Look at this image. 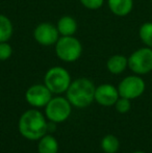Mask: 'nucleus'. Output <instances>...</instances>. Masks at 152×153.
<instances>
[{
	"label": "nucleus",
	"instance_id": "obj_1",
	"mask_svg": "<svg viewBox=\"0 0 152 153\" xmlns=\"http://www.w3.org/2000/svg\"><path fill=\"white\" fill-rule=\"evenodd\" d=\"M19 130L27 140L37 141L46 134L48 124L40 111L29 109L21 116L19 121Z\"/></svg>",
	"mask_w": 152,
	"mask_h": 153
},
{
	"label": "nucleus",
	"instance_id": "obj_21",
	"mask_svg": "<svg viewBox=\"0 0 152 153\" xmlns=\"http://www.w3.org/2000/svg\"><path fill=\"white\" fill-rule=\"evenodd\" d=\"M134 153H144V152H141V151H138V152H134Z\"/></svg>",
	"mask_w": 152,
	"mask_h": 153
},
{
	"label": "nucleus",
	"instance_id": "obj_7",
	"mask_svg": "<svg viewBox=\"0 0 152 153\" xmlns=\"http://www.w3.org/2000/svg\"><path fill=\"white\" fill-rule=\"evenodd\" d=\"M145 91V82L139 76H128L120 82L118 87L119 95L123 98L134 99L140 97Z\"/></svg>",
	"mask_w": 152,
	"mask_h": 153
},
{
	"label": "nucleus",
	"instance_id": "obj_3",
	"mask_svg": "<svg viewBox=\"0 0 152 153\" xmlns=\"http://www.w3.org/2000/svg\"><path fill=\"white\" fill-rule=\"evenodd\" d=\"M55 53L63 62H75L81 56L82 45L80 41L73 36H62L55 44Z\"/></svg>",
	"mask_w": 152,
	"mask_h": 153
},
{
	"label": "nucleus",
	"instance_id": "obj_2",
	"mask_svg": "<svg viewBox=\"0 0 152 153\" xmlns=\"http://www.w3.org/2000/svg\"><path fill=\"white\" fill-rule=\"evenodd\" d=\"M95 85L87 78H78L67 90V98L75 107H87L95 100Z\"/></svg>",
	"mask_w": 152,
	"mask_h": 153
},
{
	"label": "nucleus",
	"instance_id": "obj_20",
	"mask_svg": "<svg viewBox=\"0 0 152 153\" xmlns=\"http://www.w3.org/2000/svg\"><path fill=\"white\" fill-rule=\"evenodd\" d=\"M80 3L87 10H98L104 3V0H80Z\"/></svg>",
	"mask_w": 152,
	"mask_h": 153
},
{
	"label": "nucleus",
	"instance_id": "obj_6",
	"mask_svg": "<svg viewBox=\"0 0 152 153\" xmlns=\"http://www.w3.org/2000/svg\"><path fill=\"white\" fill-rule=\"evenodd\" d=\"M71 114V103L63 97L51 98L46 105V116L51 122L61 123L69 118Z\"/></svg>",
	"mask_w": 152,
	"mask_h": 153
},
{
	"label": "nucleus",
	"instance_id": "obj_18",
	"mask_svg": "<svg viewBox=\"0 0 152 153\" xmlns=\"http://www.w3.org/2000/svg\"><path fill=\"white\" fill-rule=\"evenodd\" d=\"M13 54V48L7 42L0 43V61H7Z\"/></svg>",
	"mask_w": 152,
	"mask_h": 153
},
{
	"label": "nucleus",
	"instance_id": "obj_12",
	"mask_svg": "<svg viewBox=\"0 0 152 153\" xmlns=\"http://www.w3.org/2000/svg\"><path fill=\"white\" fill-rule=\"evenodd\" d=\"M57 30L62 36H73L77 30V22L71 16H63L57 22Z\"/></svg>",
	"mask_w": 152,
	"mask_h": 153
},
{
	"label": "nucleus",
	"instance_id": "obj_17",
	"mask_svg": "<svg viewBox=\"0 0 152 153\" xmlns=\"http://www.w3.org/2000/svg\"><path fill=\"white\" fill-rule=\"evenodd\" d=\"M139 34L142 42L147 47L152 48V22H146L141 25Z\"/></svg>",
	"mask_w": 152,
	"mask_h": 153
},
{
	"label": "nucleus",
	"instance_id": "obj_15",
	"mask_svg": "<svg viewBox=\"0 0 152 153\" xmlns=\"http://www.w3.org/2000/svg\"><path fill=\"white\" fill-rule=\"evenodd\" d=\"M14 27L12 21L4 15L0 14V43L7 42L13 36Z\"/></svg>",
	"mask_w": 152,
	"mask_h": 153
},
{
	"label": "nucleus",
	"instance_id": "obj_19",
	"mask_svg": "<svg viewBox=\"0 0 152 153\" xmlns=\"http://www.w3.org/2000/svg\"><path fill=\"white\" fill-rule=\"evenodd\" d=\"M116 108L119 113L121 114H125L127 113L130 109V101L129 99L127 98H123L122 97L121 99H118L117 102H116Z\"/></svg>",
	"mask_w": 152,
	"mask_h": 153
},
{
	"label": "nucleus",
	"instance_id": "obj_16",
	"mask_svg": "<svg viewBox=\"0 0 152 153\" xmlns=\"http://www.w3.org/2000/svg\"><path fill=\"white\" fill-rule=\"evenodd\" d=\"M101 147L105 153H115L119 149V141L115 135L108 134L102 139Z\"/></svg>",
	"mask_w": 152,
	"mask_h": 153
},
{
	"label": "nucleus",
	"instance_id": "obj_11",
	"mask_svg": "<svg viewBox=\"0 0 152 153\" xmlns=\"http://www.w3.org/2000/svg\"><path fill=\"white\" fill-rule=\"evenodd\" d=\"M110 12L118 17L127 16L133 7V0H108Z\"/></svg>",
	"mask_w": 152,
	"mask_h": 153
},
{
	"label": "nucleus",
	"instance_id": "obj_8",
	"mask_svg": "<svg viewBox=\"0 0 152 153\" xmlns=\"http://www.w3.org/2000/svg\"><path fill=\"white\" fill-rule=\"evenodd\" d=\"M33 38L42 46L55 45L59 39V32L57 27L51 23H41L35 28Z\"/></svg>",
	"mask_w": 152,
	"mask_h": 153
},
{
	"label": "nucleus",
	"instance_id": "obj_4",
	"mask_svg": "<svg viewBox=\"0 0 152 153\" xmlns=\"http://www.w3.org/2000/svg\"><path fill=\"white\" fill-rule=\"evenodd\" d=\"M44 81L51 93L63 94L71 85V76L63 67H52L46 72Z\"/></svg>",
	"mask_w": 152,
	"mask_h": 153
},
{
	"label": "nucleus",
	"instance_id": "obj_10",
	"mask_svg": "<svg viewBox=\"0 0 152 153\" xmlns=\"http://www.w3.org/2000/svg\"><path fill=\"white\" fill-rule=\"evenodd\" d=\"M119 92L114 85H101L95 90V100L103 106H112L119 99Z\"/></svg>",
	"mask_w": 152,
	"mask_h": 153
},
{
	"label": "nucleus",
	"instance_id": "obj_5",
	"mask_svg": "<svg viewBox=\"0 0 152 153\" xmlns=\"http://www.w3.org/2000/svg\"><path fill=\"white\" fill-rule=\"evenodd\" d=\"M128 67L136 74H147L152 71V48L144 47L128 57Z\"/></svg>",
	"mask_w": 152,
	"mask_h": 153
},
{
	"label": "nucleus",
	"instance_id": "obj_13",
	"mask_svg": "<svg viewBox=\"0 0 152 153\" xmlns=\"http://www.w3.org/2000/svg\"><path fill=\"white\" fill-rule=\"evenodd\" d=\"M128 66V59L124 55L116 54L108 59L106 62L108 70L112 74H121Z\"/></svg>",
	"mask_w": 152,
	"mask_h": 153
},
{
	"label": "nucleus",
	"instance_id": "obj_14",
	"mask_svg": "<svg viewBox=\"0 0 152 153\" xmlns=\"http://www.w3.org/2000/svg\"><path fill=\"white\" fill-rule=\"evenodd\" d=\"M39 153H57L59 151V144L52 135H46L40 139L38 146Z\"/></svg>",
	"mask_w": 152,
	"mask_h": 153
},
{
	"label": "nucleus",
	"instance_id": "obj_9",
	"mask_svg": "<svg viewBox=\"0 0 152 153\" xmlns=\"http://www.w3.org/2000/svg\"><path fill=\"white\" fill-rule=\"evenodd\" d=\"M51 94L52 93L45 85H35L27 90L25 97L27 102L30 105L36 107H42L46 106L51 100L52 98Z\"/></svg>",
	"mask_w": 152,
	"mask_h": 153
}]
</instances>
